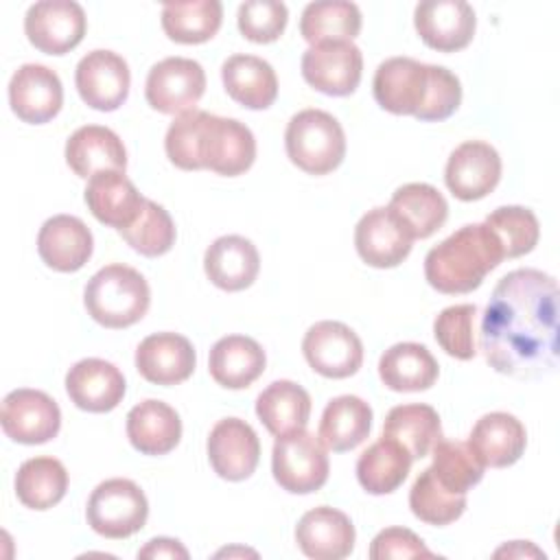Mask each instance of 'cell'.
<instances>
[{
    "mask_svg": "<svg viewBox=\"0 0 560 560\" xmlns=\"http://www.w3.org/2000/svg\"><path fill=\"white\" fill-rule=\"evenodd\" d=\"M413 24L429 48L455 52L472 42L477 18L464 0H424L413 11Z\"/></svg>",
    "mask_w": 560,
    "mask_h": 560,
    "instance_id": "obj_15",
    "label": "cell"
},
{
    "mask_svg": "<svg viewBox=\"0 0 560 560\" xmlns=\"http://www.w3.org/2000/svg\"><path fill=\"white\" fill-rule=\"evenodd\" d=\"M289 160L308 175H326L346 158V133L339 120L324 109L298 112L284 131Z\"/></svg>",
    "mask_w": 560,
    "mask_h": 560,
    "instance_id": "obj_4",
    "label": "cell"
},
{
    "mask_svg": "<svg viewBox=\"0 0 560 560\" xmlns=\"http://www.w3.org/2000/svg\"><path fill=\"white\" fill-rule=\"evenodd\" d=\"M413 238L389 212V208L368 210L354 228V247L361 260L376 269L398 267L411 252Z\"/></svg>",
    "mask_w": 560,
    "mask_h": 560,
    "instance_id": "obj_18",
    "label": "cell"
},
{
    "mask_svg": "<svg viewBox=\"0 0 560 560\" xmlns=\"http://www.w3.org/2000/svg\"><path fill=\"white\" fill-rule=\"evenodd\" d=\"M326 446L306 429L276 438L271 470L278 486L291 494L317 492L328 481Z\"/></svg>",
    "mask_w": 560,
    "mask_h": 560,
    "instance_id": "obj_6",
    "label": "cell"
},
{
    "mask_svg": "<svg viewBox=\"0 0 560 560\" xmlns=\"http://www.w3.org/2000/svg\"><path fill=\"white\" fill-rule=\"evenodd\" d=\"M265 350L245 335L221 337L208 357L210 376L228 389H245L265 372Z\"/></svg>",
    "mask_w": 560,
    "mask_h": 560,
    "instance_id": "obj_28",
    "label": "cell"
},
{
    "mask_svg": "<svg viewBox=\"0 0 560 560\" xmlns=\"http://www.w3.org/2000/svg\"><path fill=\"white\" fill-rule=\"evenodd\" d=\"M302 352L306 363L326 378H348L363 363V343L343 322L324 319L313 324L304 339Z\"/></svg>",
    "mask_w": 560,
    "mask_h": 560,
    "instance_id": "obj_9",
    "label": "cell"
},
{
    "mask_svg": "<svg viewBox=\"0 0 560 560\" xmlns=\"http://www.w3.org/2000/svg\"><path fill=\"white\" fill-rule=\"evenodd\" d=\"M208 459L221 479H247L260 459L256 431L241 418L219 420L208 435Z\"/></svg>",
    "mask_w": 560,
    "mask_h": 560,
    "instance_id": "obj_17",
    "label": "cell"
},
{
    "mask_svg": "<svg viewBox=\"0 0 560 560\" xmlns=\"http://www.w3.org/2000/svg\"><path fill=\"white\" fill-rule=\"evenodd\" d=\"M210 120V112L190 109L171 122L164 149L168 160L182 171H199L203 168V138Z\"/></svg>",
    "mask_w": 560,
    "mask_h": 560,
    "instance_id": "obj_43",
    "label": "cell"
},
{
    "mask_svg": "<svg viewBox=\"0 0 560 560\" xmlns=\"http://www.w3.org/2000/svg\"><path fill=\"white\" fill-rule=\"evenodd\" d=\"M203 269L214 287L223 291H243L256 280L260 271V256L249 238L228 234L219 236L206 249Z\"/></svg>",
    "mask_w": 560,
    "mask_h": 560,
    "instance_id": "obj_26",
    "label": "cell"
},
{
    "mask_svg": "<svg viewBox=\"0 0 560 560\" xmlns=\"http://www.w3.org/2000/svg\"><path fill=\"white\" fill-rule=\"evenodd\" d=\"M497 236L503 258H518L529 254L540 236L536 214L523 206H501L492 210L483 221Z\"/></svg>",
    "mask_w": 560,
    "mask_h": 560,
    "instance_id": "obj_42",
    "label": "cell"
},
{
    "mask_svg": "<svg viewBox=\"0 0 560 560\" xmlns=\"http://www.w3.org/2000/svg\"><path fill=\"white\" fill-rule=\"evenodd\" d=\"M0 424L18 444H44L59 433L61 411L46 392L22 387L4 396Z\"/></svg>",
    "mask_w": 560,
    "mask_h": 560,
    "instance_id": "obj_12",
    "label": "cell"
},
{
    "mask_svg": "<svg viewBox=\"0 0 560 560\" xmlns=\"http://www.w3.org/2000/svg\"><path fill=\"white\" fill-rule=\"evenodd\" d=\"M120 236L138 254L155 258L175 245L177 234L171 214L160 203L147 199L140 217L129 228L120 230Z\"/></svg>",
    "mask_w": 560,
    "mask_h": 560,
    "instance_id": "obj_44",
    "label": "cell"
},
{
    "mask_svg": "<svg viewBox=\"0 0 560 560\" xmlns=\"http://www.w3.org/2000/svg\"><path fill=\"white\" fill-rule=\"evenodd\" d=\"M354 525L348 514L330 505L308 510L295 527V540L313 560H341L354 549Z\"/></svg>",
    "mask_w": 560,
    "mask_h": 560,
    "instance_id": "obj_20",
    "label": "cell"
},
{
    "mask_svg": "<svg viewBox=\"0 0 560 560\" xmlns=\"http://www.w3.org/2000/svg\"><path fill=\"white\" fill-rule=\"evenodd\" d=\"M409 508L416 518L429 525H448L466 510V494L446 490L433 475L431 466L424 468L409 490Z\"/></svg>",
    "mask_w": 560,
    "mask_h": 560,
    "instance_id": "obj_41",
    "label": "cell"
},
{
    "mask_svg": "<svg viewBox=\"0 0 560 560\" xmlns=\"http://www.w3.org/2000/svg\"><path fill=\"white\" fill-rule=\"evenodd\" d=\"M501 179V158L497 149L481 140L462 142L446 162V188L459 201H477L490 195Z\"/></svg>",
    "mask_w": 560,
    "mask_h": 560,
    "instance_id": "obj_14",
    "label": "cell"
},
{
    "mask_svg": "<svg viewBox=\"0 0 560 560\" xmlns=\"http://www.w3.org/2000/svg\"><path fill=\"white\" fill-rule=\"evenodd\" d=\"M66 162L79 177H92L101 171H125L127 151L118 133L101 125L79 127L66 142Z\"/></svg>",
    "mask_w": 560,
    "mask_h": 560,
    "instance_id": "obj_27",
    "label": "cell"
},
{
    "mask_svg": "<svg viewBox=\"0 0 560 560\" xmlns=\"http://www.w3.org/2000/svg\"><path fill=\"white\" fill-rule=\"evenodd\" d=\"M9 103L20 120L44 125L52 120L63 105L61 79L42 63H24L11 77Z\"/></svg>",
    "mask_w": 560,
    "mask_h": 560,
    "instance_id": "obj_16",
    "label": "cell"
},
{
    "mask_svg": "<svg viewBox=\"0 0 560 560\" xmlns=\"http://www.w3.org/2000/svg\"><path fill=\"white\" fill-rule=\"evenodd\" d=\"M88 525L105 538H127L140 532L149 516V501L138 483L114 477L101 481L85 508Z\"/></svg>",
    "mask_w": 560,
    "mask_h": 560,
    "instance_id": "obj_5",
    "label": "cell"
},
{
    "mask_svg": "<svg viewBox=\"0 0 560 560\" xmlns=\"http://www.w3.org/2000/svg\"><path fill=\"white\" fill-rule=\"evenodd\" d=\"M468 446L483 466L505 468L516 464L525 453L527 431L516 416L492 411L475 422Z\"/></svg>",
    "mask_w": 560,
    "mask_h": 560,
    "instance_id": "obj_25",
    "label": "cell"
},
{
    "mask_svg": "<svg viewBox=\"0 0 560 560\" xmlns=\"http://www.w3.org/2000/svg\"><path fill=\"white\" fill-rule=\"evenodd\" d=\"M387 208L413 241L435 234L448 217V203L444 195L435 186L422 182L400 186L392 195Z\"/></svg>",
    "mask_w": 560,
    "mask_h": 560,
    "instance_id": "obj_31",
    "label": "cell"
},
{
    "mask_svg": "<svg viewBox=\"0 0 560 560\" xmlns=\"http://www.w3.org/2000/svg\"><path fill=\"white\" fill-rule=\"evenodd\" d=\"M83 302L90 317L105 328H127L140 322L151 304L144 276L129 265H107L85 284Z\"/></svg>",
    "mask_w": 560,
    "mask_h": 560,
    "instance_id": "obj_3",
    "label": "cell"
},
{
    "mask_svg": "<svg viewBox=\"0 0 560 560\" xmlns=\"http://www.w3.org/2000/svg\"><path fill=\"white\" fill-rule=\"evenodd\" d=\"M256 416L276 438L306 429L311 396L293 381H273L256 398Z\"/></svg>",
    "mask_w": 560,
    "mask_h": 560,
    "instance_id": "obj_34",
    "label": "cell"
},
{
    "mask_svg": "<svg viewBox=\"0 0 560 560\" xmlns=\"http://www.w3.org/2000/svg\"><path fill=\"white\" fill-rule=\"evenodd\" d=\"M440 365L422 343H394L381 354L378 376L392 392H424L438 381Z\"/></svg>",
    "mask_w": 560,
    "mask_h": 560,
    "instance_id": "obj_32",
    "label": "cell"
},
{
    "mask_svg": "<svg viewBox=\"0 0 560 560\" xmlns=\"http://www.w3.org/2000/svg\"><path fill=\"white\" fill-rule=\"evenodd\" d=\"M372 560L389 558H433V551L427 549L420 536L407 527H387L378 532L370 545Z\"/></svg>",
    "mask_w": 560,
    "mask_h": 560,
    "instance_id": "obj_48",
    "label": "cell"
},
{
    "mask_svg": "<svg viewBox=\"0 0 560 560\" xmlns=\"http://www.w3.org/2000/svg\"><path fill=\"white\" fill-rule=\"evenodd\" d=\"M221 81L230 98L247 109H267L278 96V77L269 61L256 55H232L221 66Z\"/></svg>",
    "mask_w": 560,
    "mask_h": 560,
    "instance_id": "obj_29",
    "label": "cell"
},
{
    "mask_svg": "<svg viewBox=\"0 0 560 560\" xmlns=\"http://www.w3.org/2000/svg\"><path fill=\"white\" fill-rule=\"evenodd\" d=\"M411 462V455L396 440L383 435L359 455L357 479L370 494H389L402 486Z\"/></svg>",
    "mask_w": 560,
    "mask_h": 560,
    "instance_id": "obj_35",
    "label": "cell"
},
{
    "mask_svg": "<svg viewBox=\"0 0 560 560\" xmlns=\"http://www.w3.org/2000/svg\"><path fill=\"white\" fill-rule=\"evenodd\" d=\"M94 238L90 228L72 214H55L44 221L37 234L39 258L55 271H79L92 256Z\"/></svg>",
    "mask_w": 560,
    "mask_h": 560,
    "instance_id": "obj_24",
    "label": "cell"
},
{
    "mask_svg": "<svg viewBox=\"0 0 560 560\" xmlns=\"http://www.w3.org/2000/svg\"><path fill=\"white\" fill-rule=\"evenodd\" d=\"M363 74V55L352 42L315 44L302 55L304 81L322 94L348 96Z\"/></svg>",
    "mask_w": 560,
    "mask_h": 560,
    "instance_id": "obj_11",
    "label": "cell"
},
{
    "mask_svg": "<svg viewBox=\"0 0 560 560\" xmlns=\"http://www.w3.org/2000/svg\"><path fill=\"white\" fill-rule=\"evenodd\" d=\"M223 20L219 0L166 2L162 7V28L177 44H203L217 35Z\"/></svg>",
    "mask_w": 560,
    "mask_h": 560,
    "instance_id": "obj_38",
    "label": "cell"
},
{
    "mask_svg": "<svg viewBox=\"0 0 560 560\" xmlns=\"http://www.w3.org/2000/svg\"><path fill=\"white\" fill-rule=\"evenodd\" d=\"M383 435L396 440L411 455V459H422L442 438L440 416L431 405H398L389 409L383 424Z\"/></svg>",
    "mask_w": 560,
    "mask_h": 560,
    "instance_id": "obj_36",
    "label": "cell"
},
{
    "mask_svg": "<svg viewBox=\"0 0 560 560\" xmlns=\"http://www.w3.org/2000/svg\"><path fill=\"white\" fill-rule=\"evenodd\" d=\"M127 438L142 455H166L182 438L177 411L162 400H142L127 413Z\"/></svg>",
    "mask_w": 560,
    "mask_h": 560,
    "instance_id": "obj_30",
    "label": "cell"
},
{
    "mask_svg": "<svg viewBox=\"0 0 560 560\" xmlns=\"http://www.w3.org/2000/svg\"><path fill=\"white\" fill-rule=\"evenodd\" d=\"M558 284L540 269L505 273L483 311L479 350L512 378H540L558 368Z\"/></svg>",
    "mask_w": 560,
    "mask_h": 560,
    "instance_id": "obj_1",
    "label": "cell"
},
{
    "mask_svg": "<svg viewBox=\"0 0 560 560\" xmlns=\"http://www.w3.org/2000/svg\"><path fill=\"white\" fill-rule=\"evenodd\" d=\"M289 11L284 2L276 0H249L238 7L236 22L245 39L254 44H271L287 28Z\"/></svg>",
    "mask_w": 560,
    "mask_h": 560,
    "instance_id": "obj_46",
    "label": "cell"
},
{
    "mask_svg": "<svg viewBox=\"0 0 560 560\" xmlns=\"http://www.w3.org/2000/svg\"><path fill=\"white\" fill-rule=\"evenodd\" d=\"M475 304H455L440 311L433 322V335L440 348L459 361H468L477 354L475 350Z\"/></svg>",
    "mask_w": 560,
    "mask_h": 560,
    "instance_id": "obj_45",
    "label": "cell"
},
{
    "mask_svg": "<svg viewBox=\"0 0 560 560\" xmlns=\"http://www.w3.org/2000/svg\"><path fill=\"white\" fill-rule=\"evenodd\" d=\"M144 201L125 171H101L85 186V203L94 219L118 232L140 217Z\"/></svg>",
    "mask_w": 560,
    "mask_h": 560,
    "instance_id": "obj_22",
    "label": "cell"
},
{
    "mask_svg": "<svg viewBox=\"0 0 560 560\" xmlns=\"http://www.w3.org/2000/svg\"><path fill=\"white\" fill-rule=\"evenodd\" d=\"M462 103V83L459 79L444 66L431 63V90L424 109L416 116L418 120H444L448 118Z\"/></svg>",
    "mask_w": 560,
    "mask_h": 560,
    "instance_id": "obj_47",
    "label": "cell"
},
{
    "mask_svg": "<svg viewBox=\"0 0 560 560\" xmlns=\"http://www.w3.org/2000/svg\"><path fill=\"white\" fill-rule=\"evenodd\" d=\"M501 260L503 249L492 230L486 223H468L429 249L424 278L440 293H470Z\"/></svg>",
    "mask_w": 560,
    "mask_h": 560,
    "instance_id": "obj_2",
    "label": "cell"
},
{
    "mask_svg": "<svg viewBox=\"0 0 560 560\" xmlns=\"http://www.w3.org/2000/svg\"><path fill=\"white\" fill-rule=\"evenodd\" d=\"M431 451H433L431 470L446 490L455 494H466L472 486L481 481L486 466L470 451L468 442L440 438Z\"/></svg>",
    "mask_w": 560,
    "mask_h": 560,
    "instance_id": "obj_40",
    "label": "cell"
},
{
    "mask_svg": "<svg viewBox=\"0 0 560 560\" xmlns=\"http://www.w3.org/2000/svg\"><path fill=\"white\" fill-rule=\"evenodd\" d=\"M206 92V72L188 57H166L158 61L144 83L147 103L160 114L179 116L195 109Z\"/></svg>",
    "mask_w": 560,
    "mask_h": 560,
    "instance_id": "obj_7",
    "label": "cell"
},
{
    "mask_svg": "<svg viewBox=\"0 0 560 560\" xmlns=\"http://www.w3.org/2000/svg\"><path fill=\"white\" fill-rule=\"evenodd\" d=\"M361 33V11L348 0H319L304 7L300 35L311 44L352 42Z\"/></svg>",
    "mask_w": 560,
    "mask_h": 560,
    "instance_id": "obj_37",
    "label": "cell"
},
{
    "mask_svg": "<svg viewBox=\"0 0 560 560\" xmlns=\"http://www.w3.org/2000/svg\"><path fill=\"white\" fill-rule=\"evenodd\" d=\"M256 160V140L247 125L236 118L210 114L203 140V168L225 177L245 173Z\"/></svg>",
    "mask_w": 560,
    "mask_h": 560,
    "instance_id": "obj_23",
    "label": "cell"
},
{
    "mask_svg": "<svg viewBox=\"0 0 560 560\" xmlns=\"http://www.w3.org/2000/svg\"><path fill=\"white\" fill-rule=\"evenodd\" d=\"M431 63H420L411 57L385 59L372 81L376 103L396 116H418L429 98Z\"/></svg>",
    "mask_w": 560,
    "mask_h": 560,
    "instance_id": "obj_8",
    "label": "cell"
},
{
    "mask_svg": "<svg viewBox=\"0 0 560 560\" xmlns=\"http://www.w3.org/2000/svg\"><path fill=\"white\" fill-rule=\"evenodd\" d=\"M74 83L81 101L98 112L118 109L131 85L127 61L112 50L88 52L74 70Z\"/></svg>",
    "mask_w": 560,
    "mask_h": 560,
    "instance_id": "obj_13",
    "label": "cell"
},
{
    "mask_svg": "<svg viewBox=\"0 0 560 560\" xmlns=\"http://www.w3.org/2000/svg\"><path fill=\"white\" fill-rule=\"evenodd\" d=\"M88 20L79 2L42 0L28 7L24 33L28 42L46 55H66L77 48L85 35Z\"/></svg>",
    "mask_w": 560,
    "mask_h": 560,
    "instance_id": "obj_10",
    "label": "cell"
},
{
    "mask_svg": "<svg viewBox=\"0 0 560 560\" xmlns=\"http://www.w3.org/2000/svg\"><path fill=\"white\" fill-rule=\"evenodd\" d=\"M372 429V407L352 394L332 398L319 420L317 438L326 451L346 453L357 448Z\"/></svg>",
    "mask_w": 560,
    "mask_h": 560,
    "instance_id": "obj_33",
    "label": "cell"
},
{
    "mask_svg": "<svg viewBox=\"0 0 560 560\" xmlns=\"http://www.w3.org/2000/svg\"><path fill=\"white\" fill-rule=\"evenodd\" d=\"M138 558H188L186 547L175 538H153L140 551Z\"/></svg>",
    "mask_w": 560,
    "mask_h": 560,
    "instance_id": "obj_49",
    "label": "cell"
},
{
    "mask_svg": "<svg viewBox=\"0 0 560 560\" xmlns=\"http://www.w3.org/2000/svg\"><path fill=\"white\" fill-rule=\"evenodd\" d=\"M197 365L192 343L177 332H153L136 348V370L155 385H177L190 378Z\"/></svg>",
    "mask_w": 560,
    "mask_h": 560,
    "instance_id": "obj_19",
    "label": "cell"
},
{
    "mask_svg": "<svg viewBox=\"0 0 560 560\" xmlns=\"http://www.w3.org/2000/svg\"><path fill=\"white\" fill-rule=\"evenodd\" d=\"M68 490V470L55 457H31L15 475V494L31 510L57 505Z\"/></svg>",
    "mask_w": 560,
    "mask_h": 560,
    "instance_id": "obj_39",
    "label": "cell"
},
{
    "mask_svg": "<svg viewBox=\"0 0 560 560\" xmlns=\"http://www.w3.org/2000/svg\"><path fill=\"white\" fill-rule=\"evenodd\" d=\"M66 392L79 409L105 413L120 405L125 396V376L105 359H81L66 374Z\"/></svg>",
    "mask_w": 560,
    "mask_h": 560,
    "instance_id": "obj_21",
    "label": "cell"
}]
</instances>
